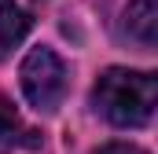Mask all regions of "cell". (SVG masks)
<instances>
[{"label":"cell","mask_w":158,"mask_h":154,"mask_svg":"<svg viewBox=\"0 0 158 154\" xmlns=\"http://www.w3.org/2000/svg\"><path fill=\"white\" fill-rule=\"evenodd\" d=\"M92 107L118 128H143L158 107V77L147 70H103L92 88Z\"/></svg>","instance_id":"cell-1"},{"label":"cell","mask_w":158,"mask_h":154,"mask_svg":"<svg viewBox=\"0 0 158 154\" xmlns=\"http://www.w3.org/2000/svg\"><path fill=\"white\" fill-rule=\"evenodd\" d=\"M19 84H22V95L30 99V107L52 114V110H59V103L66 95V63L52 48H30L19 66Z\"/></svg>","instance_id":"cell-2"},{"label":"cell","mask_w":158,"mask_h":154,"mask_svg":"<svg viewBox=\"0 0 158 154\" xmlns=\"http://www.w3.org/2000/svg\"><path fill=\"white\" fill-rule=\"evenodd\" d=\"M125 33L136 44H143V48L155 44V37H158V4L155 0H129V7H125Z\"/></svg>","instance_id":"cell-3"},{"label":"cell","mask_w":158,"mask_h":154,"mask_svg":"<svg viewBox=\"0 0 158 154\" xmlns=\"http://www.w3.org/2000/svg\"><path fill=\"white\" fill-rule=\"evenodd\" d=\"M30 26H33V18L26 7H19L15 0H0V59L30 33Z\"/></svg>","instance_id":"cell-4"},{"label":"cell","mask_w":158,"mask_h":154,"mask_svg":"<svg viewBox=\"0 0 158 154\" xmlns=\"http://www.w3.org/2000/svg\"><path fill=\"white\" fill-rule=\"evenodd\" d=\"M15 132H19V114L11 110L7 99H0V143L15 140Z\"/></svg>","instance_id":"cell-5"},{"label":"cell","mask_w":158,"mask_h":154,"mask_svg":"<svg viewBox=\"0 0 158 154\" xmlns=\"http://www.w3.org/2000/svg\"><path fill=\"white\" fill-rule=\"evenodd\" d=\"M96 154H147V151L136 147V143H107V147H99Z\"/></svg>","instance_id":"cell-6"}]
</instances>
